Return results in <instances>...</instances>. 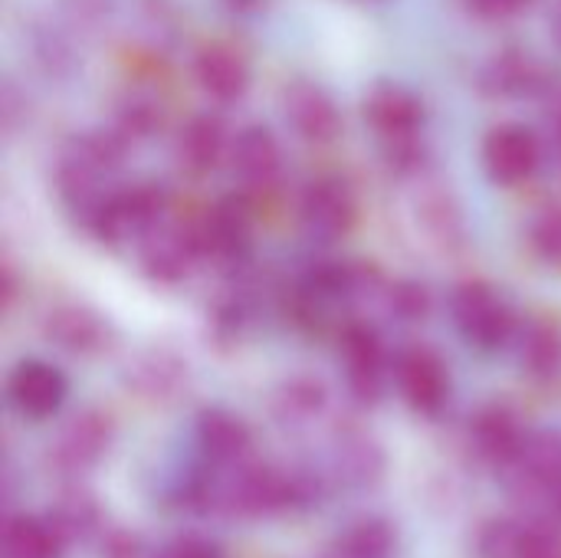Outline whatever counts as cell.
<instances>
[{
    "label": "cell",
    "instance_id": "obj_1",
    "mask_svg": "<svg viewBox=\"0 0 561 558\" xmlns=\"http://www.w3.org/2000/svg\"><path fill=\"white\" fill-rule=\"evenodd\" d=\"M450 309H454V322H457L460 335L477 352H500L516 335V316H513L510 303L500 296L496 286L483 283V280L460 283L454 289Z\"/></svg>",
    "mask_w": 561,
    "mask_h": 558
},
{
    "label": "cell",
    "instance_id": "obj_2",
    "mask_svg": "<svg viewBox=\"0 0 561 558\" xmlns=\"http://www.w3.org/2000/svg\"><path fill=\"white\" fill-rule=\"evenodd\" d=\"M168 197L158 184H131L122 191H108L89 230L105 243H122L128 237H145L154 224L164 220Z\"/></svg>",
    "mask_w": 561,
    "mask_h": 558
},
{
    "label": "cell",
    "instance_id": "obj_3",
    "mask_svg": "<svg viewBox=\"0 0 561 558\" xmlns=\"http://www.w3.org/2000/svg\"><path fill=\"white\" fill-rule=\"evenodd\" d=\"M197 257H204L197 227H181L168 220L154 224L138 247L141 270L154 283H181L194 270Z\"/></svg>",
    "mask_w": 561,
    "mask_h": 558
},
{
    "label": "cell",
    "instance_id": "obj_4",
    "mask_svg": "<svg viewBox=\"0 0 561 558\" xmlns=\"http://www.w3.org/2000/svg\"><path fill=\"white\" fill-rule=\"evenodd\" d=\"M394 378L404 401L421 414H440L450 398V372L431 345H408L394 362Z\"/></svg>",
    "mask_w": 561,
    "mask_h": 558
},
{
    "label": "cell",
    "instance_id": "obj_5",
    "mask_svg": "<svg viewBox=\"0 0 561 558\" xmlns=\"http://www.w3.org/2000/svg\"><path fill=\"white\" fill-rule=\"evenodd\" d=\"M365 122L371 125V132L381 138L385 148L408 145L421 138L424 102L398 82H378L365 99Z\"/></svg>",
    "mask_w": 561,
    "mask_h": 558
},
{
    "label": "cell",
    "instance_id": "obj_6",
    "mask_svg": "<svg viewBox=\"0 0 561 558\" xmlns=\"http://www.w3.org/2000/svg\"><path fill=\"white\" fill-rule=\"evenodd\" d=\"M339 345H342L352 395L362 405H375L385 391V372H388V355H385L381 335L365 322H348L339 335Z\"/></svg>",
    "mask_w": 561,
    "mask_h": 558
},
{
    "label": "cell",
    "instance_id": "obj_7",
    "mask_svg": "<svg viewBox=\"0 0 561 558\" xmlns=\"http://www.w3.org/2000/svg\"><path fill=\"white\" fill-rule=\"evenodd\" d=\"M542 161V145L526 125H500L483 141V164L496 184H523L536 174Z\"/></svg>",
    "mask_w": 561,
    "mask_h": 558
},
{
    "label": "cell",
    "instance_id": "obj_8",
    "mask_svg": "<svg viewBox=\"0 0 561 558\" xmlns=\"http://www.w3.org/2000/svg\"><path fill=\"white\" fill-rule=\"evenodd\" d=\"M66 375L49 365V362H39V358H26L20 362L10 378H7V398L10 405L30 418V421H43V418H53L62 401H66Z\"/></svg>",
    "mask_w": 561,
    "mask_h": 558
},
{
    "label": "cell",
    "instance_id": "obj_9",
    "mask_svg": "<svg viewBox=\"0 0 561 558\" xmlns=\"http://www.w3.org/2000/svg\"><path fill=\"white\" fill-rule=\"evenodd\" d=\"M46 339L69 355H99L112 345L115 332L108 319L85 303H62L43 322Z\"/></svg>",
    "mask_w": 561,
    "mask_h": 558
},
{
    "label": "cell",
    "instance_id": "obj_10",
    "mask_svg": "<svg viewBox=\"0 0 561 558\" xmlns=\"http://www.w3.org/2000/svg\"><path fill=\"white\" fill-rule=\"evenodd\" d=\"M283 115L289 122V128L316 145L335 141L342 132V112L335 105V99L316 86V82H293L283 92Z\"/></svg>",
    "mask_w": 561,
    "mask_h": 558
},
{
    "label": "cell",
    "instance_id": "obj_11",
    "mask_svg": "<svg viewBox=\"0 0 561 558\" xmlns=\"http://www.w3.org/2000/svg\"><path fill=\"white\" fill-rule=\"evenodd\" d=\"M302 224L312 237L335 240L355 224V197L352 187L339 178H319L302 194Z\"/></svg>",
    "mask_w": 561,
    "mask_h": 558
},
{
    "label": "cell",
    "instance_id": "obj_12",
    "mask_svg": "<svg viewBox=\"0 0 561 558\" xmlns=\"http://www.w3.org/2000/svg\"><path fill=\"white\" fill-rule=\"evenodd\" d=\"M194 76L201 89L217 102H237L250 89V66L230 43H207L194 59Z\"/></svg>",
    "mask_w": 561,
    "mask_h": 558
},
{
    "label": "cell",
    "instance_id": "obj_13",
    "mask_svg": "<svg viewBox=\"0 0 561 558\" xmlns=\"http://www.w3.org/2000/svg\"><path fill=\"white\" fill-rule=\"evenodd\" d=\"M414 214H417V227L427 234V240L440 250H457L467 240V227H463V210L454 197L450 187L444 184H421V191L414 194Z\"/></svg>",
    "mask_w": 561,
    "mask_h": 558
},
{
    "label": "cell",
    "instance_id": "obj_14",
    "mask_svg": "<svg viewBox=\"0 0 561 558\" xmlns=\"http://www.w3.org/2000/svg\"><path fill=\"white\" fill-rule=\"evenodd\" d=\"M201 250L217 260H240L250 243V207L240 197L220 201L197 227Z\"/></svg>",
    "mask_w": 561,
    "mask_h": 558
},
{
    "label": "cell",
    "instance_id": "obj_15",
    "mask_svg": "<svg viewBox=\"0 0 561 558\" xmlns=\"http://www.w3.org/2000/svg\"><path fill=\"white\" fill-rule=\"evenodd\" d=\"M483 558H561L559 536L546 526L493 523L480 539Z\"/></svg>",
    "mask_w": 561,
    "mask_h": 558
},
{
    "label": "cell",
    "instance_id": "obj_16",
    "mask_svg": "<svg viewBox=\"0 0 561 558\" xmlns=\"http://www.w3.org/2000/svg\"><path fill=\"white\" fill-rule=\"evenodd\" d=\"M480 86L490 95H536L549 89V76H546V66L536 62L529 53L506 49L483 66Z\"/></svg>",
    "mask_w": 561,
    "mask_h": 558
},
{
    "label": "cell",
    "instance_id": "obj_17",
    "mask_svg": "<svg viewBox=\"0 0 561 558\" xmlns=\"http://www.w3.org/2000/svg\"><path fill=\"white\" fill-rule=\"evenodd\" d=\"M108 441H112V421H108L102 411H92V408H89V411H79V414L62 428V434H59L53 454H56V460H59L62 467L79 470V467L95 464V460L105 454Z\"/></svg>",
    "mask_w": 561,
    "mask_h": 558
},
{
    "label": "cell",
    "instance_id": "obj_18",
    "mask_svg": "<svg viewBox=\"0 0 561 558\" xmlns=\"http://www.w3.org/2000/svg\"><path fill=\"white\" fill-rule=\"evenodd\" d=\"M197 444L214 467H233L243 464L250 451V431L237 414L224 408H207L197 418Z\"/></svg>",
    "mask_w": 561,
    "mask_h": 558
},
{
    "label": "cell",
    "instance_id": "obj_19",
    "mask_svg": "<svg viewBox=\"0 0 561 558\" xmlns=\"http://www.w3.org/2000/svg\"><path fill=\"white\" fill-rule=\"evenodd\" d=\"M513 470L519 474L523 487H529L533 493H542L552 503L556 490H561V434L556 431L529 434Z\"/></svg>",
    "mask_w": 561,
    "mask_h": 558
},
{
    "label": "cell",
    "instance_id": "obj_20",
    "mask_svg": "<svg viewBox=\"0 0 561 558\" xmlns=\"http://www.w3.org/2000/svg\"><path fill=\"white\" fill-rule=\"evenodd\" d=\"M230 164L247 184H253V187L270 184L283 164V151H279L276 135L263 125H247L230 145Z\"/></svg>",
    "mask_w": 561,
    "mask_h": 558
},
{
    "label": "cell",
    "instance_id": "obj_21",
    "mask_svg": "<svg viewBox=\"0 0 561 558\" xmlns=\"http://www.w3.org/2000/svg\"><path fill=\"white\" fill-rule=\"evenodd\" d=\"M128 385L151 401H168L187 385V362L168 349H148L128 365Z\"/></svg>",
    "mask_w": 561,
    "mask_h": 558
},
{
    "label": "cell",
    "instance_id": "obj_22",
    "mask_svg": "<svg viewBox=\"0 0 561 558\" xmlns=\"http://www.w3.org/2000/svg\"><path fill=\"white\" fill-rule=\"evenodd\" d=\"M526 437L529 434L523 431L516 414L506 411V408H486L473 421V444H477V451L490 464H500V467H513L519 460Z\"/></svg>",
    "mask_w": 561,
    "mask_h": 558
},
{
    "label": "cell",
    "instance_id": "obj_23",
    "mask_svg": "<svg viewBox=\"0 0 561 558\" xmlns=\"http://www.w3.org/2000/svg\"><path fill=\"white\" fill-rule=\"evenodd\" d=\"M224 151H227V132L217 115H194L178 138V158L191 174L214 171Z\"/></svg>",
    "mask_w": 561,
    "mask_h": 558
},
{
    "label": "cell",
    "instance_id": "obj_24",
    "mask_svg": "<svg viewBox=\"0 0 561 558\" xmlns=\"http://www.w3.org/2000/svg\"><path fill=\"white\" fill-rule=\"evenodd\" d=\"M325 385L312 375H296L289 382H283L273 395V414L279 424L286 428H302L312 418H319L325 411Z\"/></svg>",
    "mask_w": 561,
    "mask_h": 558
},
{
    "label": "cell",
    "instance_id": "obj_25",
    "mask_svg": "<svg viewBox=\"0 0 561 558\" xmlns=\"http://www.w3.org/2000/svg\"><path fill=\"white\" fill-rule=\"evenodd\" d=\"M519 362L536 378H556L561 375V326L539 319L526 326L519 335Z\"/></svg>",
    "mask_w": 561,
    "mask_h": 558
},
{
    "label": "cell",
    "instance_id": "obj_26",
    "mask_svg": "<svg viewBox=\"0 0 561 558\" xmlns=\"http://www.w3.org/2000/svg\"><path fill=\"white\" fill-rule=\"evenodd\" d=\"M62 533L53 523L20 516L3 533V558H59Z\"/></svg>",
    "mask_w": 561,
    "mask_h": 558
},
{
    "label": "cell",
    "instance_id": "obj_27",
    "mask_svg": "<svg viewBox=\"0 0 561 558\" xmlns=\"http://www.w3.org/2000/svg\"><path fill=\"white\" fill-rule=\"evenodd\" d=\"M381 470H385V457H381V447L371 437H365V434L339 437V444H335V474H339V480L365 487V483H375L381 477Z\"/></svg>",
    "mask_w": 561,
    "mask_h": 558
},
{
    "label": "cell",
    "instance_id": "obj_28",
    "mask_svg": "<svg viewBox=\"0 0 561 558\" xmlns=\"http://www.w3.org/2000/svg\"><path fill=\"white\" fill-rule=\"evenodd\" d=\"M161 125H164V109H161V102L151 99V95H141V92L125 95L122 105H118V112H115V128H118L128 141L151 138Z\"/></svg>",
    "mask_w": 561,
    "mask_h": 558
},
{
    "label": "cell",
    "instance_id": "obj_29",
    "mask_svg": "<svg viewBox=\"0 0 561 558\" xmlns=\"http://www.w3.org/2000/svg\"><path fill=\"white\" fill-rule=\"evenodd\" d=\"M388 309L401 322H424L431 312V289L417 280H401L388 293Z\"/></svg>",
    "mask_w": 561,
    "mask_h": 558
},
{
    "label": "cell",
    "instance_id": "obj_30",
    "mask_svg": "<svg viewBox=\"0 0 561 558\" xmlns=\"http://www.w3.org/2000/svg\"><path fill=\"white\" fill-rule=\"evenodd\" d=\"M529 237H533L536 253H539L546 263L561 266V207H549V210H542V214L533 220Z\"/></svg>",
    "mask_w": 561,
    "mask_h": 558
},
{
    "label": "cell",
    "instance_id": "obj_31",
    "mask_svg": "<svg viewBox=\"0 0 561 558\" xmlns=\"http://www.w3.org/2000/svg\"><path fill=\"white\" fill-rule=\"evenodd\" d=\"M164 558H220V553L204 536H181L168 546Z\"/></svg>",
    "mask_w": 561,
    "mask_h": 558
},
{
    "label": "cell",
    "instance_id": "obj_32",
    "mask_svg": "<svg viewBox=\"0 0 561 558\" xmlns=\"http://www.w3.org/2000/svg\"><path fill=\"white\" fill-rule=\"evenodd\" d=\"M467 3L473 13H480L486 20H503V16H513L529 7V0H467Z\"/></svg>",
    "mask_w": 561,
    "mask_h": 558
},
{
    "label": "cell",
    "instance_id": "obj_33",
    "mask_svg": "<svg viewBox=\"0 0 561 558\" xmlns=\"http://www.w3.org/2000/svg\"><path fill=\"white\" fill-rule=\"evenodd\" d=\"M13 299H16V273H13L10 263H3V306L10 309Z\"/></svg>",
    "mask_w": 561,
    "mask_h": 558
},
{
    "label": "cell",
    "instance_id": "obj_34",
    "mask_svg": "<svg viewBox=\"0 0 561 558\" xmlns=\"http://www.w3.org/2000/svg\"><path fill=\"white\" fill-rule=\"evenodd\" d=\"M549 33H552V43L561 49V0H556L549 10Z\"/></svg>",
    "mask_w": 561,
    "mask_h": 558
},
{
    "label": "cell",
    "instance_id": "obj_35",
    "mask_svg": "<svg viewBox=\"0 0 561 558\" xmlns=\"http://www.w3.org/2000/svg\"><path fill=\"white\" fill-rule=\"evenodd\" d=\"M552 503H556V506H559V510H561V490H556V497H552Z\"/></svg>",
    "mask_w": 561,
    "mask_h": 558
}]
</instances>
